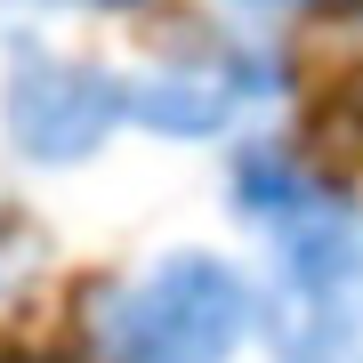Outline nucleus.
Here are the masks:
<instances>
[{
	"instance_id": "1",
	"label": "nucleus",
	"mask_w": 363,
	"mask_h": 363,
	"mask_svg": "<svg viewBox=\"0 0 363 363\" xmlns=\"http://www.w3.org/2000/svg\"><path fill=\"white\" fill-rule=\"evenodd\" d=\"M234 218L259 234V339L274 363H363V202L283 145L226 169Z\"/></svg>"
},
{
	"instance_id": "2",
	"label": "nucleus",
	"mask_w": 363,
	"mask_h": 363,
	"mask_svg": "<svg viewBox=\"0 0 363 363\" xmlns=\"http://www.w3.org/2000/svg\"><path fill=\"white\" fill-rule=\"evenodd\" d=\"M250 331L259 283L218 250H162L89 307L97 363H234Z\"/></svg>"
},
{
	"instance_id": "3",
	"label": "nucleus",
	"mask_w": 363,
	"mask_h": 363,
	"mask_svg": "<svg viewBox=\"0 0 363 363\" xmlns=\"http://www.w3.org/2000/svg\"><path fill=\"white\" fill-rule=\"evenodd\" d=\"M130 81V121L154 138H234L242 121H259L274 97H283V57L259 49V40H234V33H194L178 49L145 57Z\"/></svg>"
},
{
	"instance_id": "4",
	"label": "nucleus",
	"mask_w": 363,
	"mask_h": 363,
	"mask_svg": "<svg viewBox=\"0 0 363 363\" xmlns=\"http://www.w3.org/2000/svg\"><path fill=\"white\" fill-rule=\"evenodd\" d=\"M121 121H130V81L89 65V57L16 49L9 81H0V130H9V145L25 162H40V169L89 162Z\"/></svg>"
},
{
	"instance_id": "5",
	"label": "nucleus",
	"mask_w": 363,
	"mask_h": 363,
	"mask_svg": "<svg viewBox=\"0 0 363 363\" xmlns=\"http://www.w3.org/2000/svg\"><path fill=\"white\" fill-rule=\"evenodd\" d=\"M226 9H250V16H283V9H307V0H226Z\"/></svg>"
},
{
	"instance_id": "6",
	"label": "nucleus",
	"mask_w": 363,
	"mask_h": 363,
	"mask_svg": "<svg viewBox=\"0 0 363 363\" xmlns=\"http://www.w3.org/2000/svg\"><path fill=\"white\" fill-rule=\"evenodd\" d=\"M73 9H121V0H73Z\"/></svg>"
}]
</instances>
